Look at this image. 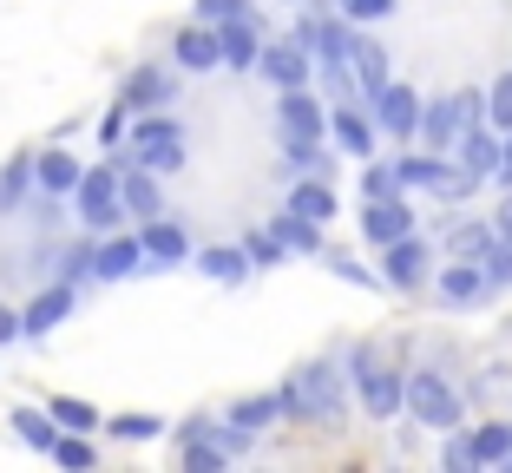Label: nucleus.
Returning a JSON list of instances; mask_svg holds the SVG:
<instances>
[{
    "label": "nucleus",
    "mask_w": 512,
    "mask_h": 473,
    "mask_svg": "<svg viewBox=\"0 0 512 473\" xmlns=\"http://www.w3.org/2000/svg\"><path fill=\"white\" fill-rule=\"evenodd\" d=\"M368 198H401V178H394L388 165H375L368 171Z\"/></svg>",
    "instance_id": "40"
},
{
    "label": "nucleus",
    "mask_w": 512,
    "mask_h": 473,
    "mask_svg": "<svg viewBox=\"0 0 512 473\" xmlns=\"http://www.w3.org/2000/svg\"><path fill=\"white\" fill-rule=\"evenodd\" d=\"M276 401H283V414H296V421H342V408H348L335 368H296Z\"/></svg>",
    "instance_id": "2"
},
{
    "label": "nucleus",
    "mask_w": 512,
    "mask_h": 473,
    "mask_svg": "<svg viewBox=\"0 0 512 473\" xmlns=\"http://www.w3.org/2000/svg\"><path fill=\"white\" fill-rule=\"evenodd\" d=\"M171 92H178V79L165 66H132L125 86H119V106L125 112H158V106H171Z\"/></svg>",
    "instance_id": "7"
},
{
    "label": "nucleus",
    "mask_w": 512,
    "mask_h": 473,
    "mask_svg": "<svg viewBox=\"0 0 512 473\" xmlns=\"http://www.w3.org/2000/svg\"><path fill=\"white\" fill-rule=\"evenodd\" d=\"M473 112H480V92H453V99H440V106L421 112V125H414V132H427V145L447 158L453 145L473 132Z\"/></svg>",
    "instance_id": "4"
},
{
    "label": "nucleus",
    "mask_w": 512,
    "mask_h": 473,
    "mask_svg": "<svg viewBox=\"0 0 512 473\" xmlns=\"http://www.w3.org/2000/svg\"><path fill=\"white\" fill-rule=\"evenodd\" d=\"M197 270H204V276H217V283H243L250 257H243V250H230V244H217V250H204V257H197Z\"/></svg>",
    "instance_id": "26"
},
{
    "label": "nucleus",
    "mask_w": 512,
    "mask_h": 473,
    "mask_svg": "<svg viewBox=\"0 0 512 473\" xmlns=\"http://www.w3.org/2000/svg\"><path fill=\"white\" fill-rule=\"evenodd\" d=\"M119 145H125V165H145V171H158V178H165V171H184V158H191V132H184L178 119H165V112H145Z\"/></svg>",
    "instance_id": "1"
},
{
    "label": "nucleus",
    "mask_w": 512,
    "mask_h": 473,
    "mask_svg": "<svg viewBox=\"0 0 512 473\" xmlns=\"http://www.w3.org/2000/svg\"><path fill=\"white\" fill-rule=\"evenodd\" d=\"M486 250H493V230H453V257H486Z\"/></svg>",
    "instance_id": "38"
},
{
    "label": "nucleus",
    "mask_w": 512,
    "mask_h": 473,
    "mask_svg": "<svg viewBox=\"0 0 512 473\" xmlns=\"http://www.w3.org/2000/svg\"><path fill=\"white\" fill-rule=\"evenodd\" d=\"M335 138H342V152H355V158H368V125L355 119V112H335Z\"/></svg>",
    "instance_id": "36"
},
{
    "label": "nucleus",
    "mask_w": 512,
    "mask_h": 473,
    "mask_svg": "<svg viewBox=\"0 0 512 473\" xmlns=\"http://www.w3.org/2000/svg\"><path fill=\"white\" fill-rule=\"evenodd\" d=\"M138 250H145V263H158V270H165V263H184V257H191V237H184L171 217H145Z\"/></svg>",
    "instance_id": "10"
},
{
    "label": "nucleus",
    "mask_w": 512,
    "mask_h": 473,
    "mask_svg": "<svg viewBox=\"0 0 512 473\" xmlns=\"http://www.w3.org/2000/svg\"><path fill=\"white\" fill-rule=\"evenodd\" d=\"M401 408L414 414V421H427V428H453V421H460V395H453L440 375H414V382H401Z\"/></svg>",
    "instance_id": "5"
},
{
    "label": "nucleus",
    "mask_w": 512,
    "mask_h": 473,
    "mask_svg": "<svg viewBox=\"0 0 512 473\" xmlns=\"http://www.w3.org/2000/svg\"><path fill=\"white\" fill-rule=\"evenodd\" d=\"M7 342H20V309L14 303H0V349H7Z\"/></svg>",
    "instance_id": "44"
},
{
    "label": "nucleus",
    "mask_w": 512,
    "mask_h": 473,
    "mask_svg": "<svg viewBox=\"0 0 512 473\" xmlns=\"http://www.w3.org/2000/svg\"><path fill=\"white\" fill-rule=\"evenodd\" d=\"M27 191H33V158H7L0 165V217L27 211Z\"/></svg>",
    "instance_id": "20"
},
{
    "label": "nucleus",
    "mask_w": 512,
    "mask_h": 473,
    "mask_svg": "<svg viewBox=\"0 0 512 473\" xmlns=\"http://www.w3.org/2000/svg\"><path fill=\"white\" fill-rule=\"evenodd\" d=\"M217 53H224V66H256V27H250V14H237V20H217Z\"/></svg>",
    "instance_id": "16"
},
{
    "label": "nucleus",
    "mask_w": 512,
    "mask_h": 473,
    "mask_svg": "<svg viewBox=\"0 0 512 473\" xmlns=\"http://www.w3.org/2000/svg\"><path fill=\"white\" fill-rule=\"evenodd\" d=\"M53 257H60V283H73V290H79V276H92V244H66Z\"/></svg>",
    "instance_id": "35"
},
{
    "label": "nucleus",
    "mask_w": 512,
    "mask_h": 473,
    "mask_svg": "<svg viewBox=\"0 0 512 473\" xmlns=\"http://www.w3.org/2000/svg\"><path fill=\"white\" fill-rule=\"evenodd\" d=\"M99 428L119 434V441H158L165 421H158V414H112V421H99Z\"/></svg>",
    "instance_id": "30"
},
{
    "label": "nucleus",
    "mask_w": 512,
    "mask_h": 473,
    "mask_svg": "<svg viewBox=\"0 0 512 473\" xmlns=\"http://www.w3.org/2000/svg\"><path fill=\"white\" fill-rule=\"evenodd\" d=\"M46 414H53V428H66V434H92L99 421H106V414L92 408V401H79V395H53Z\"/></svg>",
    "instance_id": "22"
},
{
    "label": "nucleus",
    "mask_w": 512,
    "mask_h": 473,
    "mask_svg": "<svg viewBox=\"0 0 512 473\" xmlns=\"http://www.w3.org/2000/svg\"><path fill=\"white\" fill-rule=\"evenodd\" d=\"M243 257H250V263H283V244H276V237H250Z\"/></svg>",
    "instance_id": "41"
},
{
    "label": "nucleus",
    "mask_w": 512,
    "mask_h": 473,
    "mask_svg": "<svg viewBox=\"0 0 512 473\" xmlns=\"http://www.w3.org/2000/svg\"><path fill=\"white\" fill-rule=\"evenodd\" d=\"M493 171H499V184H512V145L499 152V165H493Z\"/></svg>",
    "instance_id": "46"
},
{
    "label": "nucleus",
    "mask_w": 512,
    "mask_h": 473,
    "mask_svg": "<svg viewBox=\"0 0 512 473\" xmlns=\"http://www.w3.org/2000/svg\"><path fill=\"white\" fill-rule=\"evenodd\" d=\"M316 230H322V224H309V217L283 211V217H276V244H283V250H316Z\"/></svg>",
    "instance_id": "33"
},
{
    "label": "nucleus",
    "mask_w": 512,
    "mask_h": 473,
    "mask_svg": "<svg viewBox=\"0 0 512 473\" xmlns=\"http://www.w3.org/2000/svg\"><path fill=\"white\" fill-rule=\"evenodd\" d=\"M178 66H184V73H211V66H224V53H217V27H184L178 33Z\"/></svg>",
    "instance_id": "18"
},
{
    "label": "nucleus",
    "mask_w": 512,
    "mask_h": 473,
    "mask_svg": "<svg viewBox=\"0 0 512 473\" xmlns=\"http://www.w3.org/2000/svg\"><path fill=\"white\" fill-rule=\"evenodd\" d=\"M447 467H473V441H453L447 447Z\"/></svg>",
    "instance_id": "45"
},
{
    "label": "nucleus",
    "mask_w": 512,
    "mask_h": 473,
    "mask_svg": "<svg viewBox=\"0 0 512 473\" xmlns=\"http://www.w3.org/2000/svg\"><path fill=\"white\" fill-rule=\"evenodd\" d=\"M480 290H486V276L473 270V263H447V276H440V296H447V303H473Z\"/></svg>",
    "instance_id": "27"
},
{
    "label": "nucleus",
    "mask_w": 512,
    "mask_h": 473,
    "mask_svg": "<svg viewBox=\"0 0 512 473\" xmlns=\"http://www.w3.org/2000/svg\"><path fill=\"white\" fill-rule=\"evenodd\" d=\"M473 441V467H493V460H506L512 454V428L499 421V428H480V434H467Z\"/></svg>",
    "instance_id": "31"
},
{
    "label": "nucleus",
    "mask_w": 512,
    "mask_h": 473,
    "mask_svg": "<svg viewBox=\"0 0 512 473\" xmlns=\"http://www.w3.org/2000/svg\"><path fill=\"white\" fill-rule=\"evenodd\" d=\"M499 230H506V237H512V198L499 204Z\"/></svg>",
    "instance_id": "47"
},
{
    "label": "nucleus",
    "mask_w": 512,
    "mask_h": 473,
    "mask_svg": "<svg viewBox=\"0 0 512 473\" xmlns=\"http://www.w3.org/2000/svg\"><path fill=\"white\" fill-rule=\"evenodd\" d=\"M348 73H355V86L375 99V92L388 86V46H375V40H348Z\"/></svg>",
    "instance_id": "12"
},
{
    "label": "nucleus",
    "mask_w": 512,
    "mask_h": 473,
    "mask_svg": "<svg viewBox=\"0 0 512 473\" xmlns=\"http://www.w3.org/2000/svg\"><path fill=\"white\" fill-rule=\"evenodd\" d=\"M125 119H132V112H125V106H112L106 119H99V145H119V138H125Z\"/></svg>",
    "instance_id": "42"
},
{
    "label": "nucleus",
    "mask_w": 512,
    "mask_h": 473,
    "mask_svg": "<svg viewBox=\"0 0 512 473\" xmlns=\"http://www.w3.org/2000/svg\"><path fill=\"white\" fill-rule=\"evenodd\" d=\"M7 421H14V434H20V441L33 447V454H46V447H53V434H60V428H53V414H46V408H14V414H7Z\"/></svg>",
    "instance_id": "24"
},
{
    "label": "nucleus",
    "mask_w": 512,
    "mask_h": 473,
    "mask_svg": "<svg viewBox=\"0 0 512 473\" xmlns=\"http://www.w3.org/2000/svg\"><path fill=\"white\" fill-rule=\"evenodd\" d=\"M73 303H79V290H73V283H46V290L33 296L27 309H20V336H33V342H40V336H53V329H60V322L73 316Z\"/></svg>",
    "instance_id": "6"
},
{
    "label": "nucleus",
    "mask_w": 512,
    "mask_h": 473,
    "mask_svg": "<svg viewBox=\"0 0 512 473\" xmlns=\"http://www.w3.org/2000/svg\"><path fill=\"white\" fill-rule=\"evenodd\" d=\"M138 263H145L138 237H112L106 230V244H92V276H99V283H119V276H132Z\"/></svg>",
    "instance_id": "11"
},
{
    "label": "nucleus",
    "mask_w": 512,
    "mask_h": 473,
    "mask_svg": "<svg viewBox=\"0 0 512 473\" xmlns=\"http://www.w3.org/2000/svg\"><path fill=\"white\" fill-rule=\"evenodd\" d=\"M46 460H53V467H73V473H86L92 467V460H99V454H92V441H86V434H53V447H46Z\"/></svg>",
    "instance_id": "25"
},
{
    "label": "nucleus",
    "mask_w": 512,
    "mask_h": 473,
    "mask_svg": "<svg viewBox=\"0 0 512 473\" xmlns=\"http://www.w3.org/2000/svg\"><path fill=\"white\" fill-rule=\"evenodd\" d=\"M119 204H125V217H158L165 211V191H158V171H145V165H125L119 171Z\"/></svg>",
    "instance_id": "9"
},
{
    "label": "nucleus",
    "mask_w": 512,
    "mask_h": 473,
    "mask_svg": "<svg viewBox=\"0 0 512 473\" xmlns=\"http://www.w3.org/2000/svg\"><path fill=\"white\" fill-rule=\"evenodd\" d=\"M256 66L276 86H309V53H296V46H270V53H256Z\"/></svg>",
    "instance_id": "21"
},
{
    "label": "nucleus",
    "mask_w": 512,
    "mask_h": 473,
    "mask_svg": "<svg viewBox=\"0 0 512 473\" xmlns=\"http://www.w3.org/2000/svg\"><path fill=\"white\" fill-rule=\"evenodd\" d=\"M480 263H486V270H480L486 283H512V244H499V237H493V250H486Z\"/></svg>",
    "instance_id": "37"
},
{
    "label": "nucleus",
    "mask_w": 512,
    "mask_h": 473,
    "mask_svg": "<svg viewBox=\"0 0 512 473\" xmlns=\"http://www.w3.org/2000/svg\"><path fill=\"white\" fill-rule=\"evenodd\" d=\"M375 106H381V125H388L394 138H407L414 125H421V99H414L407 86H381V92H375Z\"/></svg>",
    "instance_id": "17"
},
{
    "label": "nucleus",
    "mask_w": 512,
    "mask_h": 473,
    "mask_svg": "<svg viewBox=\"0 0 512 473\" xmlns=\"http://www.w3.org/2000/svg\"><path fill=\"white\" fill-rule=\"evenodd\" d=\"M79 158L73 152H40L33 158V184H40V191H53V198H73V184H79Z\"/></svg>",
    "instance_id": "14"
},
{
    "label": "nucleus",
    "mask_w": 512,
    "mask_h": 473,
    "mask_svg": "<svg viewBox=\"0 0 512 473\" xmlns=\"http://www.w3.org/2000/svg\"><path fill=\"white\" fill-rule=\"evenodd\" d=\"M276 119H283V138H322V112H316V99H309L302 86H283Z\"/></svg>",
    "instance_id": "13"
},
{
    "label": "nucleus",
    "mask_w": 512,
    "mask_h": 473,
    "mask_svg": "<svg viewBox=\"0 0 512 473\" xmlns=\"http://www.w3.org/2000/svg\"><path fill=\"white\" fill-rule=\"evenodd\" d=\"M276 414H283V401H276V395H250V401H237V408H230V421H237L243 434H256V428H270Z\"/></svg>",
    "instance_id": "29"
},
{
    "label": "nucleus",
    "mask_w": 512,
    "mask_h": 473,
    "mask_svg": "<svg viewBox=\"0 0 512 473\" xmlns=\"http://www.w3.org/2000/svg\"><path fill=\"white\" fill-rule=\"evenodd\" d=\"M394 178L401 184H421V191H440V198H467L473 191V171H447L440 158H407V165H394Z\"/></svg>",
    "instance_id": "8"
},
{
    "label": "nucleus",
    "mask_w": 512,
    "mask_h": 473,
    "mask_svg": "<svg viewBox=\"0 0 512 473\" xmlns=\"http://www.w3.org/2000/svg\"><path fill=\"white\" fill-rule=\"evenodd\" d=\"M362 401L375 421H394V408H401V382H394L388 368H362Z\"/></svg>",
    "instance_id": "19"
},
{
    "label": "nucleus",
    "mask_w": 512,
    "mask_h": 473,
    "mask_svg": "<svg viewBox=\"0 0 512 473\" xmlns=\"http://www.w3.org/2000/svg\"><path fill=\"white\" fill-rule=\"evenodd\" d=\"M368 237H375V244H394V237H407V230H414V211H407L401 198H368Z\"/></svg>",
    "instance_id": "15"
},
{
    "label": "nucleus",
    "mask_w": 512,
    "mask_h": 473,
    "mask_svg": "<svg viewBox=\"0 0 512 473\" xmlns=\"http://www.w3.org/2000/svg\"><path fill=\"white\" fill-rule=\"evenodd\" d=\"M197 14L217 27V20H237V14H250V7H243V0H197Z\"/></svg>",
    "instance_id": "39"
},
{
    "label": "nucleus",
    "mask_w": 512,
    "mask_h": 473,
    "mask_svg": "<svg viewBox=\"0 0 512 473\" xmlns=\"http://www.w3.org/2000/svg\"><path fill=\"white\" fill-rule=\"evenodd\" d=\"M289 211L309 217V224H329V217H335V198L322 191V184H296V191H289Z\"/></svg>",
    "instance_id": "28"
},
{
    "label": "nucleus",
    "mask_w": 512,
    "mask_h": 473,
    "mask_svg": "<svg viewBox=\"0 0 512 473\" xmlns=\"http://www.w3.org/2000/svg\"><path fill=\"white\" fill-rule=\"evenodd\" d=\"M73 211H79V224L86 230H119V217H125V204H119V171L112 165H86L79 171V184H73Z\"/></svg>",
    "instance_id": "3"
},
{
    "label": "nucleus",
    "mask_w": 512,
    "mask_h": 473,
    "mask_svg": "<svg viewBox=\"0 0 512 473\" xmlns=\"http://www.w3.org/2000/svg\"><path fill=\"white\" fill-rule=\"evenodd\" d=\"M348 14L355 20H381V14H394V0H348Z\"/></svg>",
    "instance_id": "43"
},
{
    "label": "nucleus",
    "mask_w": 512,
    "mask_h": 473,
    "mask_svg": "<svg viewBox=\"0 0 512 473\" xmlns=\"http://www.w3.org/2000/svg\"><path fill=\"white\" fill-rule=\"evenodd\" d=\"M486 119H493V132H512V73H499V86L480 99Z\"/></svg>",
    "instance_id": "34"
},
{
    "label": "nucleus",
    "mask_w": 512,
    "mask_h": 473,
    "mask_svg": "<svg viewBox=\"0 0 512 473\" xmlns=\"http://www.w3.org/2000/svg\"><path fill=\"white\" fill-rule=\"evenodd\" d=\"M460 158H467V171H473V178H486V171L499 165V145H493V132H467V138H460Z\"/></svg>",
    "instance_id": "32"
},
{
    "label": "nucleus",
    "mask_w": 512,
    "mask_h": 473,
    "mask_svg": "<svg viewBox=\"0 0 512 473\" xmlns=\"http://www.w3.org/2000/svg\"><path fill=\"white\" fill-rule=\"evenodd\" d=\"M421 270H427V250L414 244V230L394 237V244H388V283H401V290H407V283H421Z\"/></svg>",
    "instance_id": "23"
}]
</instances>
